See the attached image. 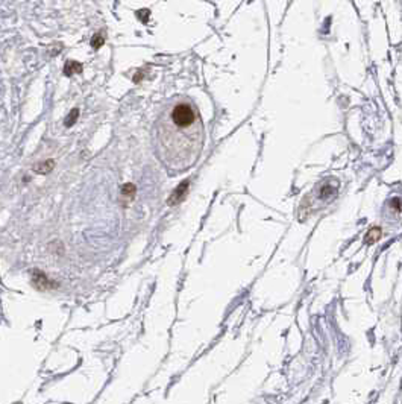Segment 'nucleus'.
<instances>
[{"label": "nucleus", "instance_id": "f257e3e1", "mask_svg": "<svg viewBox=\"0 0 402 404\" xmlns=\"http://www.w3.org/2000/svg\"><path fill=\"white\" fill-rule=\"evenodd\" d=\"M204 143V123L196 105L190 101L174 102L155 123V155L173 175L185 172L197 163Z\"/></svg>", "mask_w": 402, "mask_h": 404}, {"label": "nucleus", "instance_id": "f03ea898", "mask_svg": "<svg viewBox=\"0 0 402 404\" xmlns=\"http://www.w3.org/2000/svg\"><path fill=\"white\" fill-rule=\"evenodd\" d=\"M187 185H188V181H184L182 184L178 185V188L173 192V195L170 196L169 205H174V204H178L179 201H182V198H184V195H185V192H187Z\"/></svg>", "mask_w": 402, "mask_h": 404}, {"label": "nucleus", "instance_id": "7ed1b4c3", "mask_svg": "<svg viewBox=\"0 0 402 404\" xmlns=\"http://www.w3.org/2000/svg\"><path fill=\"white\" fill-rule=\"evenodd\" d=\"M54 168H55V161L54 160H49V161H43L38 166H35L34 171L37 173H40V175H46V173L51 172Z\"/></svg>", "mask_w": 402, "mask_h": 404}, {"label": "nucleus", "instance_id": "20e7f679", "mask_svg": "<svg viewBox=\"0 0 402 404\" xmlns=\"http://www.w3.org/2000/svg\"><path fill=\"white\" fill-rule=\"evenodd\" d=\"M82 70V65L79 62H74V61H68L65 64V68H64V73L65 75H73V73H81Z\"/></svg>", "mask_w": 402, "mask_h": 404}, {"label": "nucleus", "instance_id": "39448f33", "mask_svg": "<svg viewBox=\"0 0 402 404\" xmlns=\"http://www.w3.org/2000/svg\"><path fill=\"white\" fill-rule=\"evenodd\" d=\"M380 235H381V230H380V228H372V230L367 232L366 243H367V245H372V243H375V242L380 239Z\"/></svg>", "mask_w": 402, "mask_h": 404}, {"label": "nucleus", "instance_id": "423d86ee", "mask_svg": "<svg viewBox=\"0 0 402 404\" xmlns=\"http://www.w3.org/2000/svg\"><path fill=\"white\" fill-rule=\"evenodd\" d=\"M78 115H79V111H78V110H73V111L68 114V117L65 118V126H71V125H74Z\"/></svg>", "mask_w": 402, "mask_h": 404}, {"label": "nucleus", "instance_id": "0eeeda50", "mask_svg": "<svg viewBox=\"0 0 402 404\" xmlns=\"http://www.w3.org/2000/svg\"><path fill=\"white\" fill-rule=\"evenodd\" d=\"M135 193V185L134 184H124L123 187H121V195H129V196H132Z\"/></svg>", "mask_w": 402, "mask_h": 404}]
</instances>
